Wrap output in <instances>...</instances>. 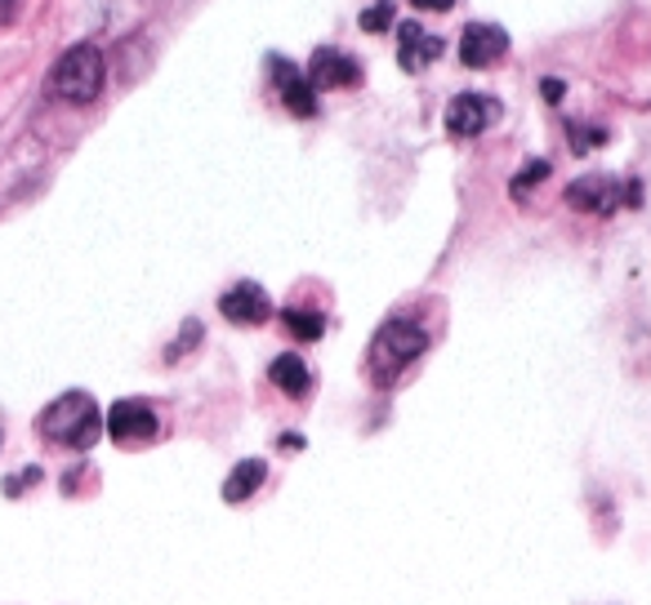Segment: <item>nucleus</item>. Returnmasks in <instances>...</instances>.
<instances>
[{
    "label": "nucleus",
    "instance_id": "1a4fd4ad",
    "mask_svg": "<svg viewBox=\"0 0 651 605\" xmlns=\"http://www.w3.org/2000/svg\"><path fill=\"white\" fill-rule=\"evenodd\" d=\"M509 54V32L500 23H469L460 36V58L465 67H491Z\"/></svg>",
    "mask_w": 651,
    "mask_h": 605
},
{
    "label": "nucleus",
    "instance_id": "f3484780",
    "mask_svg": "<svg viewBox=\"0 0 651 605\" xmlns=\"http://www.w3.org/2000/svg\"><path fill=\"white\" fill-rule=\"evenodd\" d=\"M393 14H397L393 0H375V6L362 14V32H388L393 28Z\"/></svg>",
    "mask_w": 651,
    "mask_h": 605
},
{
    "label": "nucleus",
    "instance_id": "0eeeda50",
    "mask_svg": "<svg viewBox=\"0 0 651 605\" xmlns=\"http://www.w3.org/2000/svg\"><path fill=\"white\" fill-rule=\"evenodd\" d=\"M268 67H273V80H277V89H281V102H286V111L290 116H317L321 107H317V89L308 85V76L290 63V58H281V54H273L268 58Z\"/></svg>",
    "mask_w": 651,
    "mask_h": 605
},
{
    "label": "nucleus",
    "instance_id": "ddd939ff",
    "mask_svg": "<svg viewBox=\"0 0 651 605\" xmlns=\"http://www.w3.org/2000/svg\"><path fill=\"white\" fill-rule=\"evenodd\" d=\"M268 379H273V388H281L286 397H303L308 392V366H303V360L295 356V352H281L277 360H273V366H268Z\"/></svg>",
    "mask_w": 651,
    "mask_h": 605
},
{
    "label": "nucleus",
    "instance_id": "20e7f679",
    "mask_svg": "<svg viewBox=\"0 0 651 605\" xmlns=\"http://www.w3.org/2000/svg\"><path fill=\"white\" fill-rule=\"evenodd\" d=\"M107 436H113L117 445H139V441H152L161 432L157 423V410L148 401H117L113 410H107Z\"/></svg>",
    "mask_w": 651,
    "mask_h": 605
},
{
    "label": "nucleus",
    "instance_id": "a211bd4d",
    "mask_svg": "<svg viewBox=\"0 0 651 605\" xmlns=\"http://www.w3.org/2000/svg\"><path fill=\"white\" fill-rule=\"evenodd\" d=\"M196 343H201V321H188V325H183V334H179V343L166 352V360H179V356H183L188 347H196Z\"/></svg>",
    "mask_w": 651,
    "mask_h": 605
},
{
    "label": "nucleus",
    "instance_id": "9d476101",
    "mask_svg": "<svg viewBox=\"0 0 651 605\" xmlns=\"http://www.w3.org/2000/svg\"><path fill=\"white\" fill-rule=\"evenodd\" d=\"M220 312H224L233 325H264V321L273 316V299H268L264 285H255V281H237V285L220 299Z\"/></svg>",
    "mask_w": 651,
    "mask_h": 605
},
{
    "label": "nucleus",
    "instance_id": "f257e3e1",
    "mask_svg": "<svg viewBox=\"0 0 651 605\" xmlns=\"http://www.w3.org/2000/svg\"><path fill=\"white\" fill-rule=\"evenodd\" d=\"M41 436L54 445H72V450H89L103 436V414L94 406L89 392H63L58 401L45 406L41 414Z\"/></svg>",
    "mask_w": 651,
    "mask_h": 605
},
{
    "label": "nucleus",
    "instance_id": "39448f33",
    "mask_svg": "<svg viewBox=\"0 0 651 605\" xmlns=\"http://www.w3.org/2000/svg\"><path fill=\"white\" fill-rule=\"evenodd\" d=\"M500 120V102L487 98V94H456L447 102V130L456 139H478L487 126Z\"/></svg>",
    "mask_w": 651,
    "mask_h": 605
},
{
    "label": "nucleus",
    "instance_id": "4468645a",
    "mask_svg": "<svg viewBox=\"0 0 651 605\" xmlns=\"http://www.w3.org/2000/svg\"><path fill=\"white\" fill-rule=\"evenodd\" d=\"M281 321H286V329L299 338V343H317L321 334H326V316L321 312H303V307H286L281 312Z\"/></svg>",
    "mask_w": 651,
    "mask_h": 605
},
{
    "label": "nucleus",
    "instance_id": "b1692460",
    "mask_svg": "<svg viewBox=\"0 0 651 605\" xmlns=\"http://www.w3.org/2000/svg\"><path fill=\"white\" fill-rule=\"evenodd\" d=\"M303 445H308V441H303L299 432H286V436H281V450H303Z\"/></svg>",
    "mask_w": 651,
    "mask_h": 605
},
{
    "label": "nucleus",
    "instance_id": "4be33fe9",
    "mask_svg": "<svg viewBox=\"0 0 651 605\" xmlns=\"http://www.w3.org/2000/svg\"><path fill=\"white\" fill-rule=\"evenodd\" d=\"M410 6H415V10H433V14H442V10H451V6H456V0H410Z\"/></svg>",
    "mask_w": 651,
    "mask_h": 605
},
{
    "label": "nucleus",
    "instance_id": "f03ea898",
    "mask_svg": "<svg viewBox=\"0 0 651 605\" xmlns=\"http://www.w3.org/2000/svg\"><path fill=\"white\" fill-rule=\"evenodd\" d=\"M424 347H428V334H424L415 321H402V316L384 321V325L375 329V338H371V352H366L371 379H375L380 388H388L415 356H424Z\"/></svg>",
    "mask_w": 651,
    "mask_h": 605
},
{
    "label": "nucleus",
    "instance_id": "5701e85b",
    "mask_svg": "<svg viewBox=\"0 0 651 605\" xmlns=\"http://www.w3.org/2000/svg\"><path fill=\"white\" fill-rule=\"evenodd\" d=\"M14 10H19V0H0V23H14Z\"/></svg>",
    "mask_w": 651,
    "mask_h": 605
},
{
    "label": "nucleus",
    "instance_id": "dca6fc26",
    "mask_svg": "<svg viewBox=\"0 0 651 605\" xmlns=\"http://www.w3.org/2000/svg\"><path fill=\"white\" fill-rule=\"evenodd\" d=\"M549 170H554L549 161H531V165H526L522 174H513V183H509V192H513V196H526V192H531L535 183H545V179H549Z\"/></svg>",
    "mask_w": 651,
    "mask_h": 605
},
{
    "label": "nucleus",
    "instance_id": "412c9836",
    "mask_svg": "<svg viewBox=\"0 0 651 605\" xmlns=\"http://www.w3.org/2000/svg\"><path fill=\"white\" fill-rule=\"evenodd\" d=\"M620 201H625V205H642V183H638V179H625Z\"/></svg>",
    "mask_w": 651,
    "mask_h": 605
},
{
    "label": "nucleus",
    "instance_id": "7ed1b4c3",
    "mask_svg": "<svg viewBox=\"0 0 651 605\" xmlns=\"http://www.w3.org/2000/svg\"><path fill=\"white\" fill-rule=\"evenodd\" d=\"M103 80H107V63L94 45H72L50 72V89L63 102H94L103 94Z\"/></svg>",
    "mask_w": 651,
    "mask_h": 605
},
{
    "label": "nucleus",
    "instance_id": "9b49d317",
    "mask_svg": "<svg viewBox=\"0 0 651 605\" xmlns=\"http://www.w3.org/2000/svg\"><path fill=\"white\" fill-rule=\"evenodd\" d=\"M397 41H402L397 63H402L406 72H424L433 58H442V54H447V41H442V36H428L415 19H406V23L397 28Z\"/></svg>",
    "mask_w": 651,
    "mask_h": 605
},
{
    "label": "nucleus",
    "instance_id": "aec40b11",
    "mask_svg": "<svg viewBox=\"0 0 651 605\" xmlns=\"http://www.w3.org/2000/svg\"><path fill=\"white\" fill-rule=\"evenodd\" d=\"M540 94H545V102H563V94H567V85H563L558 76H545V80H540Z\"/></svg>",
    "mask_w": 651,
    "mask_h": 605
},
{
    "label": "nucleus",
    "instance_id": "f8f14e48",
    "mask_svg": "<svg viewBox=\"0 0 651 605\" xmlns=\"http://www.w3.org/2000/svg\"><path fill=\"white\" fill-rule=\"evenodd\" d=\"M264 476H268L264 458H242V463L228 472V480H224V504H246V499L264 486Z\"/></svg>",
    "mask_w": 651,
    "mask_h": 605
},
{
    "label": "nucleus",
    "instance_id": "6ab92c4d",
    "mask_svg": "<svg viewBox=\"0 0 651 605\" xmlns=\"http://www.w3.org/2000/svg\"><path fill=\"white\" fill-rule=\"evenodd\" d=\"M36 480H41V467H23L19 476H10V480H6V495H23L28 486H36Z\"/></svg>",
    "mask_w": 651,
    "mask_h": 605
},
{
    "label": "nucleus",
    "instance_id": "423d86ee",
    "mask_svg": "<svg viewBox=\"0 0 651 605\" xmlns=\"http://www.w3.org/2000/svg\"><path fill=\"white\" fill-rule=\"evenodd\" d=\"M303 76L312 89H353V85H362V63L349 58L344 50H317Z\"/></svg>",
    "mask_w": 651,
    "mask_h": 605
},
{
    "label": "nucleus",
    "instance_id": "2eb2a0df",
    "mask_svg": "<svg viewBox=\"0 0 651 605\" xmlns=\"http://www.w3.org/2000/svg\"><path fill=\"white\" fill-rule=\"evenodd\" d=\"M567 139H572V152H594V148H602L607 143V130H598V126H580V120H567Z\"/></svg>",
    "mask_w": 651,
    "mask_h": 605
},
{
    "label": "nucleus",
    "instance_id": "6e6552de",
    "mask_svg": "<svg viewBox=\"0 0 651 605\" xmlns=\"http://www.w3.org/2000/svg\"><path fill=\"white\" fill-rule=\"evenodd\" d=\"M567 205L607 218V214L620 209V183H616L611 174H585V179L567 183Z\"/></svg>",
    "mask_w": 651,
    "mask_h": 605
}]
</instances>
